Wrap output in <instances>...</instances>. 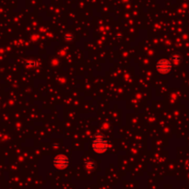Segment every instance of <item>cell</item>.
<instances>
[{"instance_id":"2","label":"cell","mask_w":189,"mask_h":189,"mask_svg":"<svg viewBox=\"0 0 189 189\" xmlns=\"http://www.w3.org/2000/svg\"><path fill=\"white\" fill-rule=\"evenodd\" d=\"M54 167L56 170H66L69 165V160L68 158L64 154H59L54 159Z\"/></svg>"},{"instance_id":"3","label":"cell","mask_w":189,"mask_h":189,"mask_svg":"<svg viewBox=\"0 0 189 189\" xmlns=\"http://www.w3.org/2000/svg\"><path fill=\"white\" fill-rule=\"evenodd\" d=\"M156 69L161 74H167L172 69V63L167 59H161L157 62Z\"/></svg>"},{"instance_id":"1","label":"cell","mask_w":189,"mask_h":189,"mask_svg":"<svg viewBox=\"0 0 189 189\" xmlns=\"http://www.w3.org/2000/svg\"><path fill=\"white\" fill-rule=\"evenodd\" d=\"M91 147L92 150L96 152V153H104V152L108 150V142L106 138L103 137L101 134L96 135L93 139L92 143H91Z\"/></svg>"},{"instance_id":"4","label":"cell","mask_w":189,"mask_h":189,"mask_svg":"<svg viewBox=\"0 0 189 189\" xmlns=\"http://www.w3.org/2000/svg\"><path fill=\"white\" fill-rule=\"evenodd\" d=\"M95 167H96V165H95V163L93 162V161L87 160L86 161H85V168H86L87 170L92 171V170L95 169Z\"/></svg>"},{"instance_id":"5","label":"cell","mask_w":189,"mask_h":189,"mask_svg":"<svg viewBox=\"0 0 189 189\" xmlns=\"http://www.w3.org/2000/svg\"><path fill=\"white\" fill-rule=\"evenodd\" d=\"M171 60H172V62L173 64L177 65V64H179L181 62L182 58H181V56H180L179 54H173V56H171Z\"/></svg>"}]
</instances>
